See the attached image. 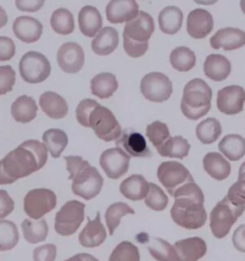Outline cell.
Returning <instances> with one entry per match:
<instances>
[{"label": "cell", "instance_id": "obj_52", "mask_svg": "<svg viewBox=\"0 0 245 261\" xmlns=\"http://www.w3.org/2000/svg\"><path fill=\"white\" fill-rule=\"evenodd\" d=\"M45 0H15V6L21 12L36 13L43 7Z\"/></svg>", "mask_w": 245, "mask_h": 261}, {"label": "cell", "instance_id": "obj_34", "mask_svg": "<svg viewBox=\"0 0 245 261\" xmlns=\"http://www.w3.org/2000/svg\"><path fill=\"white\" fill-rule=\"evenodd\" d=\"M23 237L30 244H38L45 240L48 236V225L45 219L40 218L38 221L34 219H25L21 224Z\"/></svg>", "mask_w": 245, "mask_h": 261}, {"label": "cell", "instance_id": "obj_37", "mask_svg": "<svg viewBox=\"0 0 245 261\" xmlns=\"http://www.w3.org/2000/svg\"><path fill=\"white\" fill-rule=\"evenodd\" d=\"M50 24L55 33L62 36L70 35L75 30L74 16L67 9L56 10L51 16Z\"/></svg>", "mask_w": 245, "mask_h": 261}, {"label": "cell", "instance_id": "obj_43", "mask_svg": "<svg viewBox=\"0 0 245 261\" xmlns=\"http://www.w3.org/2000/svg\"><path fill=\"white\" fill-rule=\"evenodd\" d=\"M145 206L155 212L164 211L168 204V196L163 192L160 187L150 183V191L145 198Z\"/></svg>", "mask_w": 245, "mask_h": 261}, {"label": "cell", "instance_id": "obj_13", "mask_svg": "<svg viewBox=\"0 0 245 261\" xmlns=\"http://www.w3.org/2000/svg\"><path fill=\"white\" fill-rule=\"evenodd\" d=\"M245 90L238 85H230L217 93L216 106L225 115H236L243 110Z\"/></svg>", "mask_w": 245, "mask_h": 261}, {"label": "cell", "instance_id": "obj_6", "mask_svg": "<svg viewBox=\"0 0 245 261\" xmlns=\"http://www.w3.org/2000/svg\"><path fill=\"white\" fill-rule=\"evenodd\" d=\"M89 127L98 138L105 142L116 141L122 133V128L114 114L108 108L97 106L89 116Z\"/></svg>", "mask_w": 245, "mask_h": 261}, {"label": "cell", "instance_id": "obj_10", "mask_svg": "<svg viewBox=\"0 0 245 261\" xmlns=\"http://www.w3.org/2000/svg\"><path fill=\"white\" fill-rule=\"evenodd\" d=\"M157 177L172 196L183 185L194 182L189 169L176 161L163 162L157 169Z\"/></svg>", "mask_w": 245, "mask_h": 261}, {"label": "cell", "instance_id": "obj_4", "mask_svg": "<svg viewBox=\"0 0 245 261\" xmlns=\"http://www.w3.org/2000/svg\"><path fill=\"white\" fill-rule=\"evenodd\" d=\"M244 211L245 206L233 205L227 196L219 201L210 215V227L214 238L222 239L227 237L233 225Z\"/></svg>", "mask_w": 245, "mask_h": 261}, {"label": "cell", "instance_id": "obj_39", "mask_svg": "<svg viewBox=\"0 0 245 261\" xmlns=\"http://www.w3.org/2000/svg\"><path fill=\"white\" fill-rule=\"evenodd\" d=\"M148 250L155 260L177 261V253L175 247L162 238H151L149 240Z\"/></svg>", "mask_w": 245, "mask_h": 261}, {"label": "cell", "instance_id": "obj_56", "mask_svg": "<svg viewBox=\"0 0 245 261\" xmlns=\"http://www.w3.org/2000/svg\"><path fill=\"white\" fill-rule=\"evenodd\" d=\"M195 3H198L199 5H214V3H216L218 0H193Z\"/></svg>", "mask_w": 245, "mask_h": 261}, {"label": "cell", "instance_id": "obj_14", "mask_svg": "<svg viewBox=\"0 0 245 261\" xmlns=\"http://www.w3.org/2000/svg\"><path fill=\"white\" fill-rule=\"evenodd\" d=\"M57 62L63 72L76 74L82 70L84 64L83 47L76 42L62 44L57 53Z\"/></svg>", "mask_w": 245, "mask_h": 261}, {"label": "cell", "instance_id": "obj_31", "mask_svg": "<svg viewBox=\"0 0 245 261\" xmlns=\"http://www.w3.org/2000/svg\"><path fill=\"white\" fill-rule=\"evenodd\" d=\"M218 149L230 161H238L245 155V139L237 134H228L219 142Z\"/></svg>", "mask_w": 245, "mask_h": 261}, {"label": "cell", "instance_id": "obj_30", "mask_svg": "<svg viewBox=\"0 0 245 261\" xmlns=\"http://www.w3.org/2000/svg\"><path fill=\"white\" fill-rule=\"evenodd\" d=\"M118 82L111 73H100L92 79L91 93L100 99H108L118 89Z\"/></svg>", "mask_w": 245, "mask_h": 261}, {"label": "cell", "instance_id": "obj_35", "mask_svg": "<svg viewBox=\"0 0 245 261\" xmlns=\"http://www.w3.org/2000/svg\"><path fill=\"white\" fill-rule=\"evenodd\" d=\"M43 143L53 158H59L68 145V137L61 129L51 128L43 133Z\"/></svg>", "mask_w": 245, "mask_h": 261}, {"label": "cell", "instance_id": "obj_58", "mask_svg": "<svg viewBox=\"0 0 245 261\" xmlns=\"http://www.w3.org/2000/svg\"><path fill=\"white\" fill-rule=\"evenodd\" d=\"M92 261H99L98 260V259H97V258H95V257H94V258H93V260Z\"/></svg>", "mask_w": 245, "mask_h": 261}, {"label": "cell", "instance_id": "obj_23", "mask_svg": "<svg viewBox=\"0 0 245 261\" xmlns=\"http://www.w3.org/2000/svg\"><path fill=\"white\" fill-rule=\"evenodd\" d=\"M39 106L49 118L54 120L63 119L68 114V105L61 95L48 91L39 98Z\"/></svg>", "mask_w": 245, "mask_h": 261}, {"label": "cell", "instance_id": "obj_45", "mask_svg": "<svg viewBox=\"0 0 245 261\" xmlns=\"http://www.w3.org/2000/svg\"><path fill=\"white\" fill-rule=\"evenodd\" d=\"M145 135L153 146L156 147V149L170 137L168 125L159 121L153 122L146 126Z\"/></svg>", "mask_w": 245, "mask_h": 261}, {"label": "cell", "instance_id": "obj_24", "mask_svg": "<svg viewBox=\"0 0 245 261\" xmlns=\"http://www.w3.org/2000/svg\"><path fill=\"white\" fill-rule=\"evenodd\" d=\"M78 21L81 33L87 37L93 38L98 32L101 31L103 26V18L99 10L93 6H84L81 9Z\"/></svg>", "mask_w": 245, "mask_h": 261}, {"label": "cell", "instance_id": "obj_41", "mask_svg": "<svg viewBox=\"0 0 245 261\" xmlns=\"http://www.w3.org/2000/svg\"><path fill=\"white\" fill-rule=\"evenodd\" d=\"M19 233L15 223L0 220V252L13 250L17 245Z\"/></svg>", "mask_w": 245, "mask_h": 261}, {"label": "cell", "instance_id": "obj_17", "mask_svg": "<svg viewBox=\"0 0 245 261\" xmlns=\"http://www.w3.org/2000/svg\"><path fill=\"white\" fill-rule=\"evenodd\" d=\"M136 0H111L106 9L107 20L112 24L127 23L139 14Z\"/></svg>", "mask_w": 245, "mask_h": 261}, {"label": "cell", "instance_id": "obj_8", "mask_svg": "<svg viewBox=\"0 0 245 261\" xmlns=\"http://www.w3.org/2000/svg\"><path fill=\"white\" fill-rule=\"evenodd\" d=\"M18 68L23 81L33 85L44 82L51 73L48 59L44 55L35 51H30L23 56Z\"/></svg>", "mask_w": 245, "mask_h": 261}, {"label": "cell", "instance_id": "obj_5", "mask_svg": "<svg viewBox=\"0 0 245 261\" xmlns=\"http://www.w3.org/2000/svg\"><path fill=\"white\" fill-rule=\"evenodd\" d=\"M69 180H72L73 193L86 201L95 198L102 191L104 185V178L98 169L92 167L90 164L80 169Z\"/></svg>", "mask_w": 245, "mask_h": 261}, {"label": "cell", "instance_id": "obj_12", "mask_svg": "<svg viewBox=\"0 0 245 261\" xmlns=\"http://www.w3.org/2000/svg\"><path fill=\"white\" fill-rule=\"evenodd\" d=\"M130 156L120 147L109 148L101 154L100 165L107 176L117 180L124 176L130 168Z\"/></svg>", "mask_w": 245, "mask_h": 261}, {"label": "cell", "instance_id": "obj_18", "mask_svg": "<svg viewBox=\"0 0 245 261\" xmlns=\"http://www.w3.org/2000/svg\"><path fill=\"white\" fill-rule=\"evenodd\" d=\"M214 29V19L212 15L204 9L191 11L187 18V31L192 39L206 38Z\"/></svg>", "mask_w": 245, "mask_h": 261}, {"label": "cell", "instance_id": "obj_55", "mask_svg": "<svg viewBox=\"0 0 245 261\" xmlns=\"http://www.w3.org/2000/svg\"><path fill=\"white\" fill-rule=\"evenodd\" d=\"M8 22V16L5 10L0 6V29L4 27Z\"/></svg>", "mask_w": 245, "mask_h": 261}, {"label": "cell", "instance_id": "obj_49", "mask_svg": "<svg viewBox=\"0 0 245 261\" xmlns=\"http://www.w3.org/2000/svg\"><path fill=\"white\" fill-rule=\"evenodd\" d=\"M57 247L54 244H44L36 248L33 252L34 261H55Z\"/></svg>", "mask_w": 245, "mask_h": 261}, {"label": "cell", "instance_id": "obj_22", "mask_svg": "<svg viewBox=\"0 0 245 261\" xmlns=\"http://www.w3.org/2000/svg\"><path fill=\"white\" fill-rule=\"evenodd\" d=\"M107 239V230L101 221L99 212L94 220L87 217V224L79 234L80 244L85 248H96Z\"/></svg>", "mask_w": 245, "mask_h": 261}, {"label": "cell", "instance_id": "obj_27", "mask_svg": "<svg viewBox=\"0 0 245 261\" xmlns=\"http://www.w3.org/2000/svg\"><path fill=\"white\" fill-rule=\"evenodd\" d=\"M150 191V183L145 177L140 174H133L125 179L120 185V192L122 196L131 201L145 199Z\"/></svg>", "mask_w": 245, "mask_h": 261}, {"label": "cell", "instance_id": "obj_33", "mask_svg": "<svg viewBox=\"0 0 245 261\" xmlns=\"http://www.w3.org/2000/svg\"><path fill=\"white\" fill-rule=\"evenodd\" d=\"M190 148L191 146L187 139L183 138L182 136H175L169 137L160 147L157 148V151L162 157L184 159L188 156Z\"/></svg>", "mask_w": 245, "mask_h": 261}, {"label": "cell", "instance_id": "obj_11", "mask_svg": "<svg viewBox=\"0 0 245 261\" xmlns=\"http://www.w3.org/2000/svg\"><path fill=\"white\" fill-rule=\"evenodd\" d=\"M140 90L145 99L153 102L168 100L173 94V84L166 75L152 72L142 79Z\"/></svg>", "mask_w": 245, "mask_h": 261}, {"label": "cell", "instance_id": "obj_20", "mask_svg": "<svg viewBox=\"0 0 245 261\" xmlns=\"http://www.w3.org/2000/svg\"><path fill=\"white\" fill-rule=\"evenodd\" d=\"M15 37L24 43H34L40 39L43 26L37 18L32 16L16 17L13 24Z\"/></svg>", "mask_w": 245, "mask_h": 261}, {"label": "cell", "instance_id": "obj_53", "mask_svg": "<svg viewBox=\"0 0 245 261\" xmlns=\"http://www.w3.org/2000/svg\"><path fill=\"white\" fill-rule=\"evenodd\" d=\"M232 240L237 251L245 253V224L238 226L235 230Z\"/></svg>", "mask_w": 245, "mask_h": 261}, {"label": "cell", "instance_id": "obj_57", "mask_svg": "<svg viewBox=\"0 0 245 261\" xmlns=\"http://www.w3.org/2000/svg\"><path fill=\"white\" fill-rule=\"evenodd\" d=\"M240 8L245 15V0H240Z\"/></svg>", "mask_w": 245, "mask_h": 261}, {"label": "cell", "instance_id": "obj_25", "mask_svg": "<svg viewBox=\"0 0 245 261\" xmlns=\"http://www.w3.org/2000/svg\"><path fill=\"white\" fill-rule=\"evenodd\" d=\"M119 44V34L112 27H104L93 39L91 48L98 56H107L113 53Z\"/></svg>", "mask_w": 245, "mask_h": 261}, {"label": "cell", "instance_id": "obj_1", "mask_svg": "<svg viewBox=\"0 0 245 261\" xmlns=\"http://www.w3.org/2000/svg\"><path fill=\"white\" fill-rule=\"evenodd\" d=\"M48 149L38 140H28L0 161V185H11L45 166Z\"/></svg>", "mask_w": 245, "mask_h": 261}, {"label": "cell", "instance_id": "obj_46", "mask_svg": "<svg viewBox=\"0 0 245 261\" xmlns=\"http://www.w3.org/2000/svg\"><path fill=\"white\" fill-rule=\"evenodd\" d=\"M99 105V102L91 99L81 100L76 109L78 123L84 127H89V116L91 114L93 109Z\"/></svg>", "mask_w": 245, "mask_h": 261}, {"label": "cell", "instance_id": "obj_42", "mask_svg": "<svg viewBox=\"0 0 245 261\" xmlns=\"http://www.w3.org/2000/svg\"><path fill=\"white\" fill-rule=\"evenodd\" d=\"M226 196L233 205L245 206V162L239 168L237 182L230 187Z\"/></svg>", "mask_w": 245, "mask_h": 261}, {"label": "cell", "instance_id": "obj_21", "mask_svg": "<svg viewBox=\"0 0 245 261\" xmlns=\"http://www.w3.org/2000/svg\"><path fill=\"white\" fill-rule=\"evenodd\" d=\"M177 261H198L207 253V245L202 238H190L175 243Z\"/></svg>", "mask_w": 245, "mask_h": 261}, {"label": "cell", "instance_id": "obj_29", "mask_svg": "<svg viewBox=\"0 0 245 261\" xmlns=\"http://www.w3.org/2000/svg\"><path fill=\"white\" fill-rule=\"evenodd\" d=\"M38 106L32 97L23 95L18 97L11 107V113L15 122L27 123L32 122L38 113Z\"/></svg>", "mask_w": 245, "mask_h": 261}, {"label": "cell", "instance_id": "obj_9", "mask_svg": "<svg viewBox=\"0 0 245 261\" xmlns=\"http://www.w3.org/2000/svg\"><path fill=\"white\" fill-rule=\"evenodd\" d=\"M57 206L55 192L48 189L31 190L24 198V212L31 219L38 220L52 212Z\"/></svg>", "mask_w": 245, "mask_h": 261}, {"label": "cell", "instance_id": "obj_47", "mask_svg": "<svg viewBox=\"0 0 245 261\" xmlns=\"http://www.w3.org/2000/svg\"><path fill=\"white\" fill-rule=\"evenodd\" d=\"M15 84V70L11 65L0 66V96L11 92Z\"/></svg>", "mask_w": 245, "mask_h": 261}, {"label": "cell", "instance_id": "obj_15", "mask_svg": "<svg viewBox=\"0 0 245 261\" xmlns=\"http://www.w3.org/2000/svg\"><path fill=\"white\" fill-rule=\"evenodd\" d=\"M117 147L122 148L132 157L151 158L153 152L149 148L145 137L132 128H127L122 131L120 137L116 140Z\"/></svg>", "mask_w": 245, "mask_h": 261}, {"label": "cell", "instance_id": "obj_16", "mask_svg": "<svg viewBox=\"0 0 245 261\" xmlns=\"http://www.w3.org/2000/svg\"><path fill=\"white\" fill-rule=\"evenodd\" d=\"M155 29L153 16L144 11H140L138 16L127 22L122 35L138 42H148Z\"/></svg>", "mask_w": 245, "mask_h": 261}, {"label": "cell", "instance_id": "obj_7", "mask_svg": "<svg viewBox=\"0 0 245 261\" xmlns=\"http://www.w3.org/2000/svg\"><path fill=\"white\" fill-rule=\"evenodd\" d=\"M85 205L78 200L66 202L56 214L55 230L62 237H70L76 232L84 220Z\"/></svg>", "mask_w": 245, "mask_h": 261}, {"label": "cell", "instance_id": "obj_3", "mask_svg": "<svg viewBox=\"0 0 245 261\" xmlns=\"http://www.w3.org/2000/svg\"><path fill=\"white\" fill-rule=\"evenodd\" d=\"M212 98L213 91L206 82L193 79L184 87L181 111L187 119L197 121L210 111Z\"/></svg>", "mask_w": 245, "mask_h": 261}, {"label": "cell", "instance_id": "obj_28", "mask_svg": "<svg viewBox=\"0 0 245 261\" xmlns=\"http://www.w3.org/2000/svg\"><path fill=\"white\" fill-rule=\"evenodd\" d=\"M203 167L207 173L216 181L225 180L231 174V165L222 154L209 152L203 158Z\"/></svg>", "mask_w": 245, "mask_h": 261}, {"label": "cell", "instance_id": "obj_38", "mask_svg": "<svg viewBox=\"0 0 245 261\" xmlns=\"http://www.w3.org/2000/svg\"><path fill=\"white\" fill-rule=\"evenodd\" d=\"M222 126L214 118H207L197 126V137L204 145H211L222 135Z\"/></svg>", "mask_w": 245, "mask_h": 261}, {"label": "cell", "instance_id": "obj_51", "mask_svg": "<svg viewBox=\"0 0 245 261\" xmlns=\"http://www.w3.org/2000/svg\"><path fill=\"white\" fill-rule=\"evenodd\" d=\"M15 208V202L6 191L0 190V219L11 215Z\"/></svg>", "mask_w": 245, "mask_h": 261}, {"label": "cell", "instance_id": "obj_36", "mask_svg": "<svg viewBox=\"0 0 245 261\" xmlns=\"http://www.w3.org/2000/svg\"><path fill=\"white\" fill-rule=\"evenodd\" d=\"M169 62L174 69L179 72H188L195 66L197 58L193 51L185 46L177 47L169 56Z\"/></svg>", "mask_w": 245, "mask_h": 261}, {"label": "cell", "instance_id": "obj_2", "mask_svg": "<svg viewBox=\"0 0 245 261\" xmlns=\"http://www.w3.org/2000/svg\"><path fill=\"white\" fill-rule=\"evenodd\" d=\"M173 197L175 203L170 215L176 225L187 230H199L207 221L204 194L195 182L183 185L177 189Z\"/></svg>", "mask_w": 245, "mask_h": 261}, {"label": "cell", "instance_id": "obj_40", "mask_svg": "<svg viewBox=\"0 0 245 261\" xmlns=\"http://www.w3.org/2000/svg\"><path fill=\"white\" fill-rule=\"evenodd\" d=\"M134 214V210H132L128 204L122 202H117L107 207L105 217L109 234L113 236L115 230L120 226L122 217Z\"/></svg>", "mask_w": 245, "mask_h": 261}, {"label": "cell", "instance_id": "obj_54", "mask_svg": "<svg viewBox=\"0 0 245 261\" xmlns=\"http://www.w3.org/2000/svg\"><path fill=\"white\" fill-rule=\"evenodd\" d=\"M94 258V256L89 254V253H77L75 255H73L72 257H70L68 259L64 261H92Z\"/></svg>", "mask_w": 245, "mask_h": 261}, {"label": "cell", "instance_id": "obj_48", "mask_svg": "<svg viewBox=\"0 0 245 261\" xmlns=\"http://www.w3.org/2000/svg\"><path fill=\"white\" fill-rule=\"evenodd\" d=\"M124 39V49L125 52L130 58H140L145 54V52L149 49V42H138L130 39L126 35H122Z\"/></svg>", "mask_w": 245, "mask_h": 261}, {"label": "cell", "instance_id": "obj_19", "mask_svg": "<svg viewBox=\"0 0 245 261\" xmlns=\"http://www.w3.org/2000/svg\"><path fill=\"white\" fill-rule=\"evenodd\" d=\"M210 44L215 50H237L245 45V32L237 28L220 29L211 38Z\"/></svg>", "mask_w": 245, "mask_h": 261}, {"label": "cell", "instance_id": "obj_26", "mask_svg": "<svg viewBox=\"0 0 245 261\" xmlns=\"http://www.w3.org/2000/svg\"><path fill=\"white\" fill-rule=\"evenodd\" d=\"M204 73L214 82H222L229 77L232 66L229 60L222 55H209L204 62Z\"/></svg>", "mask_w": 245, "mask_h": 261}, {"label": "cell", "instance_id": "obj_44", "mask_svg": "<svg viewBox=\"0 0 245 261\" xmlns=\"http://www.w3.org/2000/svg\"><path fill=\"white\" fill-rule=\"evenodd\" d=\"M108 261H140L139 249L129 241H122L116 246Z\"/></svg>", "mask_w": 245, "mask_h": 261}, {"label": "cell", "instance_id": "obj_32", "mask_svg": "<svg viewBox=\"0 0 245 261\" xmlns=\"http://www.w3.org/2000/svg\"><path fill=\"white\" fill-rule=\"evenodd\" d=\"M161 31L167 35H175L181 29L183 22V13L176 6H168L163 9L158 16Z\"/></svg>", "mask_w": 245, "mask_h": 261}, {"label": "cell", "instance_id": "obj_50", "mask_svg": "<svg viewBox=\"0 0 245 261\" xmlns=\"http://www.w3.org/2000/svg\"><path fill=\"white\" fill-rule=\"evenodd\" d=\"M15 55V44L13 39L0 37V62L12 60Z\"/></svg>", "mask_w": 245, "mask_h": 261}]
</instances>
